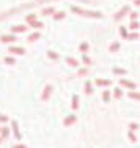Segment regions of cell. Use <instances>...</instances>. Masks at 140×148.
Here are the masks:
<instances>
[{
  "instance_id": "cell-1",
  "label": "cell",
  "mask_w": 140,
  "mask_h": 148,
  "mask_svg": "<svg viewBox=\"0 0 140 148\" xmlns=\"http://www.w3.org/2000/svg\"><path fill=\"white\" fill-rule=\"evenodd\" d=\"M71 11L76 13V14H80V16H85V17H93V19H101L102 17V13L101 11H90V10H83V8H79V6H71Z\"/></svg>"
},
{
  "instance_id": "cell-2",
  "label": "cell",
  "mask_w": 140,
  "mask_h": 148,
  "mask_svg": "<svg viewBox=\"0 0 140 148\" xmlns=\"http://www.w3.org/2000/svg\"><path fill=\"white\" fill-rule=\"evenodd\" d=\"M120 84L121 87H124V88H128V90H135L137 88V84H134L132 80H128V79H120Z\"/></svg>"
},
{
  "instance_id": "cell-3",
  "label": "cell",
  "mask_w": 140,
  "mask_h": 148,
  "mask_svg": "<svg viewBox=\"0 0 140 148\" xmlns=\"http://www.w3.org/2000/svg\"><path fill=\"white\" fill-rule=\"evenodd\" d=\"M128 13H129V6H123V8L120 10V11H117V13H115L113 19H115V21H121V19H123V17H124L126 14H128Z\"/></svg>"
},
{
  "instance_id": "cell-4",
  "label": "cell",
  "mask_w": 140,
  "mask_h": 148,
  "mask_svg": "<svg viewBox=\"0 0 140 148\" xmlns=\"http://www.w3.org/2000/svg\"><path fill=\"white\" fill-rule=\"evenodd\" d=\"M8 51H10V54H16V55H24L25 54V49L19 47V46H10Z\"/></svg>"
},
{
  "instance_id": "cell-5",
  "label": "cell",
  "mask_w": 140,
  "mask_h": 148,
  "mask_svg": "<svg viewBox=\"0 0 140 148\" xmlns=\"http://www.w3.org/2000/svg\"><path fill=\"white\" fill-rule=\"evenodd\" d=\"M51 93H52V85H46V87H44L43 95H41V99H43V101H47L49 96H51Z\"/></svg>"
},
{
  "instance_id": "cell-6",
  "label": "cell",
  "mask_w": 140,
  "mask_h": 148,
  "mask_svg": "<svg viewBox=\"0 0 140 148\" xmlns=\"http://www.w3.org/2000/svg\"><path fill=\"white\" fill-rule=\"evenodd\" d=\"M0 41H2V43H14L16 35H2V36H0Z\"/></svg>"
},
{
  "instance_id": "cell-7",
  "label": "cell",
  "mask_w": 140,
  "mask_h": 148,
  "mask_svg": "<svg viewBox=\"0 0 140 148\" xmlns=\"http://www.w3.org/2000/svg\"><path fill=\"white\" fill-rule=\"evenodd\" d=\"M11 128H13V132H14V137L17 140L22 137V134H20V131H19V125H17V121H11Z\"/></svg>"
},
{
  "instance_id": "cell-8",
  "label": "cell",
  "mask_w": 140,
  "mask_h": 148,
  "mask_svg": "<svg viewBox=\"0 0 140 148\" xmlns=\"http://www.w3.org/2000/svg\"><path fill=\"white\" fill-rule=\"evenodd\" d=\"M27 29H29L27 25H14L11 27V33H25Z\"/></svg>"
},
{
  "instance_id": "cell-9",
  "label": "cell",
  "mask_w": 140,
  "mask_h": 148,
  "mask_svg": "<svg viewBox=\"0 0 140 148\" xmlns=\"http://www.w3.org/2000/svg\"><path fill=\"white\" fill-rule=\"evenodd\" d=\"M94 84H96L98 87H109V85H112V82L109 79H99V77L94 80Z\"/></svg>"
},
{
  "instance_id": "cell-10",
  "label": "cell",
  "mask_w": 140,
  "mask_h": 148,
  "mask_svg": "<svg viewBox=\"0 0 140 148\" xmlns=\"http://www.w3.org/2000/svg\"><path fill=\"white\" fill-rule=\"evenodd\" d=\"M76 121H77V118H76V115H74V114H72V115H68V117L65 118L63 125H65V126H71V125H74Z\"/></svg>"
},
{
  "instance_id": "cell-11",
  "label": "cell",
  "mask_w": 140,
  "mask_h": 148,
  "mask_svg": "<svg viewBox=\"0 0 140 148\" xmlns=\"http://www.w3.org/2000/svg\"><path fill=\"white\" fill-rule=\"evenodd\" d=\"M79 103H80L79 96H77V95H74V96H72V99H71V107L74 109V110H77V109H79Z\"/></svg>"
},
{
  "instance_id": "cell-12",
  "label": "cell",
  "mask_w": 140,
  "mask_h": 148,
  "mask_svg": "<svg viewBox=\"0 0 140 148\" xmlns=\"http://www.w3.org/2000/svg\"><path fill=\"white\" fill-rule=\"evenodd\" d=\"M83 90L87 91V95H92V93H93V85H92V82H90V80H87V82H85Z\"/></svg>"
},
{
  "instance_id": "cell-13",
  "label": "cell",
  "mask_w": 140,
  "mask_h": 148,
  "mask_svg": "<svg viewBox=\"0 0 140 148\" xmlns=\"http://www.w3.org/2000/svg\"><path fill=\"white\" fill-rule=\"evenodd\" d=\"M65 16H66V13H65V11H55V13H54V19H55V21L65 19Z\"/></svg>"
},
{
  "instance_id": "cell-14",
  "label": "cell",
  "mask_w": 140,
  "mask_h": 148,
  "mask_svg": "<svg viewBox=\"0 0 140 148\" xmlns=\"http://www.w3.org/2000/svg\"><path fill=\"white\" fill-rule=\"evenodd\" d=\"M131 99H135V101H139L140 99V95H139V91H135V90H131L129 91V95H128Z\"/></svg>"
},
{
  "instance_id": "cell-15",
  "label": "cell",
  "mask_w": 140,
  "mask_h": 148,
  "mask_svg": "<svg viewBox=\"0 0 140 148\" xmlns=\"http://www.w3.org/2000/svg\"><path fill=\"white\" fill-rule=\"evenodd\" d=\"M40 38H41V33H38V32H35V33L29 35V41H30V43H33V41L40 40Z\"/></svg>"
},
{
  "instance_id": "cell-16",
  "label": "cell",
  "mask_w": 140,
  "mask_h": 148,
  "mask_svg": "<svg viewBox=\"0 0 140 148\" xmlns=\"http://www.w3.org/2000/svg\"><path fill=\"white\" fill-rule=\"evenodd\" d=\"M8 136H10V128H6V126H5V128L0 129V137H2V139H6Z\"/></svg>"
},
{
  "instance_id": "cell-17",
  "label": "cell",
  "mask_w": 140,
  "mask_h": 148,
  "mask_svg": "<svg viewBox=\"0 0 140 148\" xmlns=\"http://www.w3.org/2000/svg\"><path fill=\"white\" fill-rule=\"evenodd\" d=\"M112 73H113V74H118V76H126V73H128V71H126V69H123V68H113V69H112Z\"/></svg>"
},
{
  "instance_id": "cell-18",
  "label": "cell",
  "mask_w": 140,
  "mask_h": 148,
  "mask_svg": "<svg viewBox=\"0 0 140 148\" xmlns=\"http://www.w3.org/2000/svg\"><path fill=\"white\" fill-rule=\"evenodd\" d=\"M120 47H121L120 43H112L110 47H109V51H110V52H117V51H120Z\"/></svg>"
},
{
  "instance_id": "cell-19",
  "label": "cell",
  "mask_w": 140,
  "mask_h": 148,
  "mask_svg": "<svg viewBox=\"0 0 140 148\" xmlns=\"http://www.w3.org/2000/svg\"><path fill=\"white\" fill-rule=\"evenodd\" d=\"M118 32H120V36H121V38H128V35H129V33H128V29H126L124 25H121Z\"/></svg>"
},
{
  "instance_id": "cell-20",
  "label": "cell",
  "mask_w": 140,
  "mask_h": 148,
  "mask_svg": "<svg viewBox=\"0 0 140 148\" xmlns=\"http://www.w3.org/2000/svg\"><path fill=\"white\" fill-rule=\"evenodd\" d=\"M54 13H55V8H54V6H49V8H44V10H43V14H44V16L54 14Z\"/></svg>"
},
{
  "instance_id": "cell-21",
  "label": "cell",
  "mask_w": 140,
  "mask_h": 148,
  "mask_svg": "<svg viewBox=\"0 0 140 148\" xmlns=\"http://www.w3.org/2000/svg\"><path fill=\"white\" fill-rule=\"evenodd\" d=\"M66 63H68L69 66H74V68H76V66H79V62H77V60H74V58H71V57L66 58Z\"/></svg>"
},
{
  "instance_id": "cell-22",
  "label": "cell",
  "mask_w": 140,
  "mask_h": 148,
  "mask_svg": "<svg viewBox=\"0 0 140 148\" xmlns=\"http://www.w3.org/2000/svg\"><path fill=\"white\" fill-rule=\"evenodd\" d=\"M129 29L132 32H139V21H131V25H129Z\"/></svg>"
},
{
  "instance_id": "cell-23",
  "label": "cell",
  "mask_w": 140,
  "mask_h": 148,
  "mask_svg": "<svg viewBox=\"0 0 140 148\" xmlns=\"http://www.w3.org/2000/svg\"><path fill=\"white\" fill-rule=\"evenodd\" d=\"M79 49H80V52H87V51H88V49H90V44L87 43V41H83V43H80Z\"/></svg>"
},
{
  "instance_id": "cell-24",
  "label": "cell",
  "mask_w": 140,
  "mask_h": 148,
  "mask_svg": "<svg viewBox=\"0 0 140 148\" xmlns=\"http://www.w3.org/2000/svg\"><path fill=\"white\" fill-rule=\"evenodd\" d=\"M110 96H112V93L106 90V91L102 93V101H104V103H109V101H110Z\"/></svg>"
},
{
  "instance_id": "cell-25",
  "label": "cell",
  "mask_w": 140,
  "mask_h": 148,
  "mask_svg": "<svg viewBox=\"0 0 140 148\" xmlns=\"http://www.w3.org/2000/svg\"><path fill=\"white\" fill-rule=\"evenodd\" d=\"M128 137H129V140H131L132 143L137 142V136H135V132H134V131H129V132H128Z\"/></svg>"
},
{
  "instance_id": "cell-26",
  "label": "cell",
  "mask_w": 140,
  "mask_h": 148,
  "mask_svg": "<svg viewBox=\"0 0 140 148\" xmlns=\"http://www.w3.org/2000/svg\"><path fill=\"white\" fill-rule=\"evenodd\" d=\"M30 25L33 27V29H43L44 24H43V22H40V21H33V22H31Z\"/></svg>"
},
{
  "instance_id": "cell-27",
  "label": "cell",
  "mask_w": 140,
  "mask_h": 148,
  "mask_svg": "<svg viewBox=\"0 0 140 148\" xmlns=\"http://www.w3.org/2000/svg\"><path fill=\"white\" fill-rule=\"evenodd\" d=\"M47 57L51 60H58V54H57V52H54V51H47Z\"/></svg>"
},
{
  "instance_id": "cell-28",
  "label": "cell",
  "mask_w": 140,
  "mask_h": 148,
  "mask_svg": "<svg viewBox=\"0 0 140 148\" xmlns=\"http://www.w3.org/2000/svg\"><path fill=\"white\" fill-rule=\"evenodd\" d=\"M113 95H115V98H117V99H120V98H123V90H121V88H115L113 90Z\"/></svg>"
},
{
  "instance_id": "cell-29",
  "label": "cell",
  "mask_w": 140,
  "mask_h": 148,
  "mask_svg": "<svg viewBox=\"0 0 140 148\" xmlns=\"http://www.w3.org/2000/svg\"><path fill=\"white\" fill-rule=\"evenodd\" d=\"M126 40H131V41L139 40V32H132L131 35H128V38H126Z\"/></svg>"
},
{
  "instance_id": "cell-30",
  "label": "cell",
  "mask_w": 140,
  "mask_h": 148,
  "mask_svg": "<svg viewBox=\"0 0 140 148\" xmlns=\"http://www.w3.org/2000/svg\"><path fill=\"white\" fill-rule=\"evenodd\" d=\"M82 63H83V65H87V66H88L90 63H92V58H90L88 55H85V54H83V55H82Z\"/></svg>"
},
{
  "instance_id": "cell-31",
  "label": "cell",
  "mask_w": 140,
  "mask_h": 148,
  "mask_svg": "<svg viewBox=\"0 0 140 148\" xmlns=\"http://www.w3.org/2000/svg\"><path fill=\"white\" fill-rule=\"evenodd\" d=\"M3 62L6 63V65H14L16 63V58H13V57H5V60Z\"/></svg>"
},
{
  "instance_id": "cell-32",
  "label": "cell",
  "mask_w": 140,
  "mask_h": 148,
  "mask_svg": "<svg viewBox=\"0 0 140 148\" xmlns=\"http://www.w3.org/2000/svg\"><path fill=\"white\" fill-rule=\"evenodd\" d=\"M25 21H27L29 24H31L33 21H36V14H29V16L25 17Z\"/></svg>"
},
{
  "instance_id": "cell-33",
  "label": "cell",
  "mask_w": 140,
  "mask_h": 148,
  "mask_svg": "<svg viewBox=\"0 0 140 148\" xmlns=\"http://www.w3.org/2000/svg\"><path fill=\"white\" fill-rule=\"evenodd\" d=\"M129 128H131V131H139V123H131Z\"/></svg>"
},
{
  "instance_id": "cell-34",
  "label": "cell",
  "mask_w": 140,
  "mask_h": 148,
  "mask_svg": "<svg viewBox=\"0 0 140 148\" xmlns=\"http://www.w3.org/2000/svg\"><path fill=\"white\" fill-rule=\"evenodd\" d=\"M129 16H131V21H135V19H139V11H132Z\"/></svg>"
},
{
  "instance_id": "cell-35",
  "label": "cell",
  "mask_w": 140,
  "mask_h": 148,
  "mask_svg": "<svg viewBox=\"0 0 140 148\" xmlns=\"http://www.w3.org/2000/svg\"><path fill=\"white\" fill-rule=\"evenodd\" d=\"M87 74H88V69H87V68L79 69V76H87Z\"/></svg>"
},
{
  "instance_id": "cell-36",
  "label": "cell",
  "mask_w": 140,
  "mask_h": 148,
  "mask_svg": "<svg viewBox=\"0 0 140 148\" xmlns=\"http://www.w3.org/2000/svg\"><path fill=\"white\" fill-rule=\"evenodd\" d=\"M6 121H8V117L3 115V114H0V123H6Z\"/></svg>"
},
{
  "instance_id": "cell-37",
  "label": "cell",
  "mask_w": 140,
  "mask_h": 148,
  "mask_svg": "<svg viewBox=\"0 0 140 148\" xmlns=\"http://www.w3.org/2000/svg\"><path fill=\"white\" fill-rule=\"evenodd\" d=\"M11 148H27L24 143H17V145H14V147H11Z\"/></svg>"
},
{
  "instance_id": "cell-38",
  "label": "cell",
  "mask_w": 140,
  "mask_h": 148,
  "mask_svg": "<svg viewBox=\"0 0 140 148\" xmlns=\"http://www.w3.org/2000/svg\"><path fill=\"white\" fill-rule=\"evenodd\" d=\"M134 5H135V6H137V8H139V5H140V0H134Z\"/></svg>"
},
{
  "instance_id": "cell-39",
  "label": "cell",
  "mask_w": 140,
  "mask_h": 148,
  "mask_svg": "<svg viewBox=\"0 0 140 148\" xmlns=\"http://www.w3.org/2000/svg\"><path fill=\"white\" fill-rule=\"evenodd\" d=\"M2 140H3V139H2V137H0V143H2Z\"/></svg>"
}]
</instances>
